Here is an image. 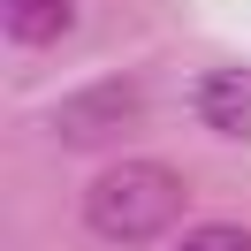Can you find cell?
I'll use <instances>...</instances> for the list:
<instances>
[{"mask_svg":"<svg viewBox=\"0 0 251 251\" xmlns=\"http://www.w3.org/2000/svg\"><path fill=\"white\" fill-rule=\"evenodd\" d=\"M190 213V183L168 160H107L84 183V228L99 244H160Z\"/></svg>","mask_w":251,"mask_h":251,"instance_id":"cell-1","label":"cell"},{"mask_svg":"<svg viewBox=\"0 0 251 251\" xmlns=\"http://www.w3.org/2000/svg\"><path fill=\"white\" fill-rule=\"evenodd\" d=\"M145 122V84L137 76H92L76 84V92L53 107V137L61 145H84V152H107V145H122V129Z\"/></svg>","mask_w":251,"mask_h":251,"instance_id":"cell-2","label":"cell"},{"mask_svg":"<svg viewBox=\"0 0 251 251\" xmlns=\"http://www.w3.org/2000/svg\"><path fill=\"white\" fill-rule=\"evenodd\" d=\"M190 114H198V129H213V137L251 145V61L198 69V76H190Z\"/></svg>","mask_w":251,"mask_h":251,"instance_id":"cell-3","label":"cell"},{"mask_svg":"<svg viewBox=\"0 0 251 251\" xmlns=\"http://www.w3.org/2000/svg\"><path fill=\"white\" fill-rule=\"evenodd\" d=\"M76 16H84V0H0V38L23 53H46L76 31Z\"/></svg>","mask_w":251,"mask_h":251,"instance_id":"cell-4","label":"cell"},{"mask_svg":"<svg viewBox=\"0 0 251 251\" xmlns=\"http://www.w3.org/2000/svg\"><path fill=\"white\" fill-rule=\"evenodd\" d=\"M175 251H251V228L244 221H198V228H183Z\"/></svg>","mask_w":251,"mask_h":251,"instance_id":"cell-5","label":"cell"}]
</instances>
